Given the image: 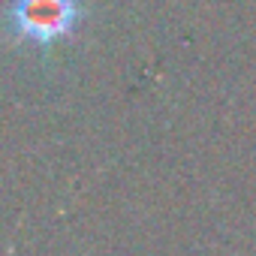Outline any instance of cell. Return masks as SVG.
I'll use <instances>...</instances> for the list:
<instances>
[{
    "mask_svg": "<svg viewBox=\"0 0 256 256\" xmlns=\"http://www.w3.org/2000/svg\"><path fill=\"white\" fill-rule=\"evenodd\" d=\"M82 18V0H12L10 6L16 36L30 46H52L70 36Z\"/></svg>",
    "mask_w": 256,
    "mask_h": 256,
    "instance_id": "cell-1",
    "label": "cell"
}]
</instances>
